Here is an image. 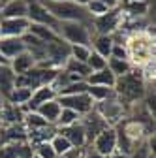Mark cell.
<instances>
[{
	"label": "cell",
	"instance_id": "6da1fadb",
	"mask_svg": "<svg viewBox=\"0 0 156 158\" xmlns=\"http://www.w3.org/2000/svg\"><path fill=\"white\" fill-rule=\"evenodd\" d=\"M113 89H115L117 98L130 107L132 104L143 102V98H145V94L149 90V83L145 81L143 70L138 68V66H133L130 70V73H126L122 77H117Z\"/></svg>",
	"mask_w": 156,
	"mask_h": 158
},
{
	"label": "cell",
	"instance_id": "7a4b0ae2",
	"mask_svg": "<svg viewBox=\"0 0 156 158\" xmlns=\"http://www.w3.org/2000/svg\"><path fill=\"white\" fill-rule=\"evenodd\" d=\"M124 47H126L128 60L132 66L143 68V66L154 62V36L150 30L128 34Z\"/></svg>",
	"mask_w": 156,
	"mask_h": 158
},
{
	"label": "cell",
	"instance_id": "3957f363",
	"mask_svg": "<svg viewBox=\"0 0 156 158\" xmlns=\"http://www.w3.org/2000/svg\"><path fill=\"white\" fill-rule=\"evenodd\" d=\"M94 32L90 25L85 23H60L58 27V38L64 40L68 45H88Z\"/></svg>",
	"mask_w": 156,
	"mask_h": 158
},
{
	"label": "cell",
	"instance_id": "277c9868",
	"mask_svg": "<svg viewBox=\"0 0 156 158\" xmlns=\"http://www.w3.org/2000/svg\"><path fill=\"white\" fill-rule=\"evenodd\" d=\"M94 111L98 113L109 126H117L122 118H126L128 106L115 96V98H109V100H104V102H96L94 104Z\"/></svg>",
	"mask_w": 156,
	"mask_h": 158
},
{
	"label": "cell",
	"instance_id": "5b68a950",
	"mask_svg": "<svg viewBox=\"0 0 156 158\" xmlns=\"http://www.w3.org/2000/svg\"><path fill=\"white\" fill-rule=\"evenodd\" d=\"M122 21H124V15H122L121 8L107 10V13L92 19V32L104 34V36H113L115 32H119L122 28Z\"/></svg>",
	"mask_w": 156,
	"mask_h": 158
},
{
	"label": "cell",
	"instance_id": "8992f818",
	"mask_svg": "<svg viewBox=\"0 0 156 158\" xmlns=\"http://www.w3.org/2000/svg\"><path fill=\"white\" fill-rule=\"evenodd\" d=\"M56 102L60 104V107L64 109H72L75 111L79 117L90 113L94 109V102H92V98L83 92V94H72V96H56Z\"/></svg>",
	"mask_w": 156,
	"mask_h": 158
},
{
	"label": "cell",
	"instance_id": "52a82bcc",
	"mask_svg": "<svg viewBox=\"0 0 156 158\" xmlns=\"http://www.w3.org/2000/svg\"><path fill=\"white\" fill-rule=\"evenodd\" d=\"M27 19L30 23H36V25H43L51 30H55L58 34V27H60V23L56 21V19L38 2V0H28V15Z\"/></svg>",
	"mask_w": 156,
	"mask_h": 158
},
{
	"label": "cell",
	"instance_id": "ba28073f",
	"mask_svg": "<svg viewBox=\"0 0 156 158\" xmlns=\"http://www.w3.org/2000/svg\"><path fill=\"white\" fill-rule=\"evenodd\" d=\"M68 58H70V45L64 40H56V42L45 44V60L53 68L60 70Z\"/></svg>",
	"mask_w": 156,
	"mask_h": 158
},
{
	"label": "cell",
	"instance_id": "9c48e42d",
	"mask_svg": "<svg viewBox=\"0 0 156 158\" xmlns=\"http://www.w3.org/2000/svg\"><path fill=\"white\" fill-rule=\"evenodd\" d=\"M88 147H92L96 152L102 154L104 158H107L109 154H113L117 151V132H115V126H109L104 132H100L92 139V143Z\"/></svg>",
	"mask_w": 156,
	"mask_h": 158
},
{
	"label": "cell",
	"instance_id": "30bf717a",
	"mask_svg": "<svg viewBox=\"0 0 156 158\" xmlns=\"http://www.w3.org/2000/svg\"><path fill=\"white\" fill-rule=\"evenodd\" d=\"M81 126H83V130H85V135H87V143L90 145L92 143V139L96 135H98L100 132H104L105 128H109V124L104 121V118L96 113L94 109L90 111V113H87V115H83L81 117Z\"/></svg>",
	"mask_w": 156,
	"mask_h": 158
},
{
	"label": "cell",
	"instance_id": "8fae6325",
	"mask_svg": "<svg viewBox=\"0 0 156 158\" xmlns=\"http://www.w3.org/2000/svg\"><path fill=\"white\" fill-rule=\"evenodd\" d=\"M30 21L27 17L21 19H0V30L2 36H10V38H21L23 34L28 32Z\"/></svg>",
	"mask_w": 156,
	"mask_h": 158
},
{
	"label": "cell",
	"instance_id": "7c38bea8",
	"mask_svg": "<svg viewBox=\"0 0 156 158\" xmlns=\"http://www.w3.org/2000/svg\"><path fill=\"white\" fill-rule=\"evenodd\" d=\"M56 98V90L51 87V85H43V87H38L32 90V98H30V102L23 107V111H36L38 106H42L49 100H55Z\"/></svg>",
	"mask_w": 156,
	"mask_h": 158
},
{
	"label": "cell",
	"instance_id": "4fadbf2b",
	"mask_svg": "<svg viewBox=\"0 0 156 158\" xmlns=\"http://www.w3.org/2000/svg\"><path fill=\"white\" fill-rule=\"evenodd\" d=\"M58 134L64 135L66 139L70 141L72 147H79V149L88 147V143H87V135H85V130H83L81 123L70 124V126H66V128H58Z\"/></svg>",
	"mask_w": 156,
	"mask_h": 158
},
{
	"label": "cell",
	"instance_id": "5bb4252c",
	"mask_svg": "<svg viewBox=\"0 0 156 158\" xmlns=\"http://www.w3.org/2000/svg\"><path fill=\"white\" fill-rule=\"evenodd\" d=\"M124 17L130 19H141L149 11V0H121L119 4Z\"/></svg>",
	"mask_w": 156,
	"mask_h": 158
},
{
	"label": "cell",
	"instance_id": "9a60e30c",
	"mask_svg": "<svg viewBox=\"0 0 156 158\" xmlns=\"http://www.w3.org/2000/svg\"><path fill=\"white\" fill-rule=\"evenodd\" d=\"M28 15V0H6L0 19H21Z\"/></svg>",
	"mask_w": 156,
	"mask_h": 158
},
{
	"label": "cell",
	"instance_id": "2e32d148",
	"mask_svg": "<svg viewBox=\"0 0 156 158\" xmlns=\"http://www.w3.org/2000/svg\"><path fill=\"white\" fill-rule=\"evenodd\" d=\"M23 117H25L23 107H17V106L4 102L2 107H0V126L8 128V126L19 124V123H23Z\"/></svg>",
	"mask_w": 156,
	"mask_h": 158
},
{
	"label": "cell",
	"instance_id": "e0dca14e",
	"mask_svg": "<svg viewBox=\"0 0 156 158\" xmlns=\"http://www.w3.org/2000/svg\"><path fill=\"white\" fill-rule=\"evenodd\" d=\"M0 51H2V55L8 58V60H11V58H15L17 55H21L27 51L25 44L21 38H10V36H2L0 38Z\"/></svg>",
	"mask_w": 156,
	"mask_h": 158
},
{
	"label": "cell",
	"instance_id": "ac0fdd59",
	"mask_svg": "<svg viewBox=\"0 0 156 158\" xmlns=\"http://www.w3.org/2000/svg\"><path fill=\"white\" fill-rule=\"evenodd\" d=\"M60 111H62V107H60V104L56 102V98L36 107V113L40 115L47 124H53V126H56V121H58V115H60Z\"/></svg>",
	"mask_w": 156,
	"mask_h": 158
},
{
	"label": "cell",
	"instance_id": "d6986e66",
	"mask_svg": "<svg viewBox=\"0 0 156 158\" xmlns=\"http://www.w3.org/2000/svg\"><path fill=\"white\" fill-rule=\"evenodd\" d=\"M56 132H58V128H56V126L47 124V126H43V128L30 130V132H28V135H27V141H28L32 147L40 145V143H49L53 137L56 135Z\"/></svg>",
	"mask_w": 156,
	"mask_h": 158
},
{
	"label": "cell",
	"instance_id": "ffe728a7",
	"mask_svg": "<svg viewBox=\"0 0 156 158\" xmlns=\"http://www.w3.org/2000/svg\"><path fill=\"white\" fill-rule=\"evenodd\" d=\"M34 66H36V60H34V56H32L28 51L17 55L15 58H11V60H10V68H11V72H13L15 75L27 73V72H30Z\"/></svg>",
	"mask_w": 156,
	"mask_h": 158
},
{
	"label": "cell",
	"instance_id": "44dd1931",
	"mask_svg": "<svg viewBox=\"0 0 156 158\" xmlns=\"http://www.w3.org/2000/svg\"><path fill=\"white\" fill-rule=\"evenodd\" d=\"M90 49L94 53H98L104 58L111 56V49H113V38L111 36H104V34H94L90 40Z\"/></svg>",
	"mask_w": 156,
	"mask_h": 158
},
{
	"label": "cell",
	"instance_id": "7402d4cb",
	"mask_svg": "<svg viewBox=\"0 0 156 158\" xmlns=\"http://www.w3.org/2000/svg\"><path fill=\"white\" fill-rule=\"evenodd\" d=\"M115 81H117V77L107 68H104L100 72H92L87 77V85H96V87H109V89H113Z\"/></svg>",
	"mask_w": 156,
	"mask_h": 158
},
{
	"label": "cell",
	"instance_id": "603a6c76",
	"mask_svg": "<svg viewBox=\"0 0 156 158\" xmlns=\"http://www.w3.org/2000/svg\"><path fill=\"white\" fill-rule=\"evenodd\" d=\"M13 87H15V73L11 72L10 66H0V96L6 100Z\"/></svg>",
	"mask_w": 156,
	"mask_h": 158
},
{
	"label": "cell",
	"instance_id": "cb8c5ba5",
	"mask_svg": "<svg viewBox=\"0 0 156 158\" xmlns=\"http://www.w3.org/2000/svg\"><path fill=\"white\" fill-rule=\"evenodd\" d=\"M32 98V89H27V87H13V90L10 92V96L6 98V102L11 104V106H17V107H25Z\"/></svg>",
	"mask_w": 156,
	"mask_h": 158
},
{
	"label": "cell",
	"instance_id": "d4e9b609",
	"mask_svg": "<svg viewBox=\"0 0 156 158\" xmlns=\"http://www.w3.org/2000/svg\"><path fill=\"white\" fill-rule=\"evenodd\" d=\"M62 70H64V72H68V73H72V75L81 77L83 81H87V77L92 73V72H90V68L87 66V62H79V60H75V58H72V56L64 62Z\"/></svg>",
	"mask_w": 156,
	"mask_h": 158
},
{
	"label": "cell",
	"instance_id": "484cf974",
	"mask_svg": "<svg viewBox=\"0 0 156 158\" xmlns=\"http://www.w3.org/2000/svg\"><path fill=\"white\" fill-rule=\"evenodd\" d=\"M28 32L34 34L38 40H42L43 44H51V42H56V40H60L55 30H51V28H47V27H43V25H36V23H30Z\"/></svg>",
	"mask_w": 156,
	"mask_h": 158
},
{
	"label": "cell",
	"instance_id": "4316f807",
	"mask_svg": "<svg viewBox=\"0 0 156 158\" xmlns=\"http://www.w3.org/2000/svg\"><path fill=\"white\" fill-rule=\"evenodd\" d=\"M133 66L130 64V60H121V58H107V70L115 75V77H122L126 73H130Z\"/></svg>",
	"mask_w": 156,
	"mask_h": 158
},
{
	"label": "cell",
	"instance_id": "83f0119b",
	"mask_svg": "<svg viewBox=\"0 0 156 158\" xmlns=\"http://www.w3.org/2000/svg\"><path fill=\"white\" fill-rule=\"evenodd\" d=\"M87 94L92 98V102H104V100H109V98H115V89H109V87H96V85H88L87 89Z\"/></svg>",
	"mask_w": 156,
	"mask_h": 158
},
{
	"label": "cell",
	"instance_id": "f1b7e54d",
	"mask_svg": "<svg viewBox=\"0 0 156 158\" xmlns=\"http://www.w3.org/2000/svg\"><path fill=\"white\" fill-rule=\"evenodd\" d=\"M23 126L27 128V132H30V130H38V128L47 126V123L36 111H27L25 117H23Z\"/></svg>",
	"mask_w": 156,
	"mask_h": 158
},
{
	"label": "cell",
	"instance_id": "f546056e",
	"mask_svg": "<svg viewBox=\"0 0 156 158\" xmlns=\"http://www.w3.org/2000/svg\"><path fill=\"white\" fill-rule=\"evenodd\" d=\"M79 121H81V117L77 115L75 111H72V109H64V107H62L60 115H58V121H56V128H66V126L75 124V123H79Z\"/></svg>",
	"mask_w": 156,
	"mask_h": 158
},
{
	"label": "cell",
	"instance_id": "4dcf8cb0",
	"mask_svg": "<svg viewBox=\"0 0 156 158\" xmlns=\"http://www.w3.org/2000/svg\"><path fill=\"white\" fill-rule=\"evenodd\" d=\"M87 89H88L87 81H75V83H70V85H66V87H64V89H60V90H56V96L83 94V92H87Z\"/></svg>",
	"mask_w": 156,
	"mask_h": 158
},
{
	"label": "cell",
	"instance_id": "1f68e13d",
	"mask_svg": "<svg viewBox=\"0 0 156 158\" xmlns=\"http://www.w3.org/2000/svg\"><path fill=\"white\" fill-rule=\"evenodd\" d=\"M51 143V147H53V151L56 152V156H62L68 149H72V145H70V141L66 139V137L64 135H60V134H58L56 132V135L53 137V139L49 141Z\"/></svg>",
	"mask_w": 156,
	"mask_h": 158
},
{
	"label": "cell",
	"instance_id": "d6a6232c",
	"mask_svg": "<svg viewBox=\"0 0 156 158\" xmlns=\"http://www.w3.org/2000/svg\"><path fill=\"white\" fill-rule=\"evenodd\" d=\"M90 53H92V49L88 45H70V56L79 62H87Z\"/></svg>",
	"mask_w": 156,
	"mask_h": 158
},
{
	"label": "cell",
	"instance_id": "836d02e7",
	"mask_svg": "<svg viewBox=\"0 0 156 158\" xmlns=\"http://www.w3.org/2000/svg\"><path fill=\"white\" fill-rule=\"evenodd\" d=\"M87 66L90 68V72H100V70H104V68H107V58H104V56H100L98 53H90V56L87 58Z\"/></svg>",
	"mask_w": 156,
	"mask_h": 158
},
{
	"label": "cell",
	"instance_id": "e575fe53",
	"mask_svg": "<svg viewBox=\"0 0 156 158\" xmlns=\"http://www.w3.org/2000/svg\"><path fill=\"white\" fill-rule=\"evenodd\" d=\"M85 10L88 11V15L94 19V17H100V15H104V13H107V6L105 4H102L100 0H90V2L85 6Z\"/></svg>",
	"mask_w": 156,
	"mask_h": 158
},
{
	"label": "cell",
	"instance_id": "d590c367",
	"mask_svg": "<svg viewBox=\"0 0 156 158\" xmlns=\"http://www.w3.org/2000/svg\"><path fill=\"white\" fill-rule=\"evenodd\" d=\"M34 154L40 156V158H58L56 152L53 151L51 143H40V145H36L34 147Z\"/></svg>",
	"mask_w": 156,
	"mask_h": 158
},
{
	"label": "cell",
	"instance_id": "8d00e7d4",
	"mask_svg": "<svg viewBox=\"0 0 156 158\" xmlns=\"http://www.w3.org/2000/svg\"><path fill=\"white\" fill-rule=\"evenodd\" d=\"M0 158H19V143H6L0 147Z\"/></svg>",
	"mask_w": 156,
	"mask_h": 158
},
{
	"label": "cell",
	"instance_id": "74e56055",
	"mask_svg": "<svg viewBox=\"0 0 156 158\" xmlns=\"http://www.w3.org/2000/svg\"><path fill=\"white\" fill-rule=\"evenodd\" d=\"M111 58H121V60H128V53H126L124 44H113Z\"/></svg>",
	"mask_w": 156,
	"mask_h": 158
},
{
	"label": "cell",
	"instance_id": "f35d334b",
	"mask_svg": "<svg viewBox=\"0 0 156 158\" xmlns=\"http://www.w3.org/2000/svg\"><path fill=\"white\" fill-rule=\"evenodd\" d=\"M83 154H85V149L72 147V149H68L62 156H58V158H83Z\"/></svg>",
	"mask_w": 156,
	"mask_h": 158
},
{
	"label": "cell",
	"instance_id": "ab89813d",
	"mask_svg": "<svg viewBox=\"0 0 156 158\" xmlns=\"http://www.w3.org/2000/svg\"><path fill=\"white\" fill-rule=\"evenodd\" d=\"M83 158H104V156L98 154L92 147H85V154H83Z\"/></svg>",
	"mask_w": 156,
	"mask_h": 158
},
{
	"label": "cell",
	"instance_id": "60d3db41",
	"mask_svg": "<svg viewBox=\"0 0 156 158\" xmlns=\"http://www.w3.org/2000/svg\"><path fill=\"white\" fill-rule=\"evenodd\" d=\"M102 4H105L109 10H113V8H119V4H121V0H100Z\"/></svg>",
	"mask_w": 156,
	"mask_h": 158
},
{
	"label": "cell",
	"instance_id": "b9f144b4",
	"mask_svg": "<svg viewBox=\"0 0 156 158\" xmlns=\"http://www.w3.org/2000/svg\"><path fill=\"white\" fill-rule=\"evenodd\" d=\"M6 143H8V139H6V128L0 126V147L6 145Z\"/></svg>",
	"mask_w": 156,
	"mask_h": 158
},
{
	"label": "cell",
	"instance_id": "7bdbcfd3",
	"mask_svg": "<svg viewBox=\"0 0 156 158\" xmlns=\"http://www.w3.org/2000/svg\"><path fill=\"white\" fill-rule=\"evenodd\" d=\"M0 66H10V60L2 55V51H0Z\"/></svg>",
	"mask_w": 156,
	"mask_h": 158
},
{
	"label": "cell",
	"instance_id": "ee69618b",
	"mask_svg": "<svg viewBox=\"0 0 156 158\" xmlns=\"http://www.w3.org/2000/svg\"><path fill=\"white\" fill-rule=\"evenodd\" d=\"M70 2H73V4H77V6H83V8H85L90 0H70Z\"/></svg>",
	"mask_w": 156,
	"mask_h": 158
},
{
	"label": "cell",
	"instance_id": "f6af8a7d",
	"mask_svg": "<svg viewBox=\"0 0 156 158\" xmlns=\"http://www.w3.org/2000/svg\"><path fill=\"white\" fill-rule=\"evenodd\" d=\"M107 158H126V156H124V154H121L119 151H115V152H113V154H109Z\"/></svg>",
	"mask_w": 156,
	"mask_h": 158
},
{
	"label": "cell",
	"instance_id": "bcb514c9",
	"mask_svg": "<svg viewBox=\"0 0 156 158\" xmlns=\"http://www.w3.org/2000/svg\"><path fill=\"white\" fill-rule=\"evenodd\" d=\"M4 2H6V0H0V13H2V6H4Z\"/></svg>",
	"mask_w": 156,
	"mask_h": 158
},
{
	"label": "cell",
	"instance_id": "7dc6e473",
	"mask_svg": "<svg viewBox=\"0 0 156 158\" xmlns=\"http://www.w3.org/2000/svg\"><path fill=\"white\" fill-rule=\"evenodd\" d=\"M4 102H6V100H4V98H2V96H0V107H2V104H4Z\"/></svg>",
	"mask_w": 156,
	"mask_h": 158
},
{
	"label": "cell",
	"instance_id": "c3c4849f",
	"mask_svg": "<svg viewBox=\"0 0 156 158\" xmlns=\"http://www.w3.org/2000/svg\"><path fill=\"white\" fill-rule=\"evenodd\" d=\"M51 2H64V0H51Z\"/></svg>",
	"mask_w": 156,
	"mask_h": 158
},
{
	"label": "cell",
	"instance_id": "681fc988",
	"mask_svg": "<svg viewBox=\"0 0 156 158\" xmlns=\"http://www.w3.org/2000/svg\"><path fill=\"white\" fill-rule=\"evenodd\" d=\"M32 158H40V156H36V154H34V156H32Z\"/></svg>",
	"mask_w": 156,
	"mask_h": 158
},
{
	"label": "cell",
	"instance_id": "f907efd6",
	"mask_svg": "<svg viewBox=\"0 0 156 158\" xmlns=\"http://www.w3.org/2000/svg\"><path fill=\"white\" fill-rule=\"evenodd\" d=\"M0 38H2V30H0Z\"/></svg>",
	"mask_w": 156,
	"mask_h": 158
}]
</instances>
